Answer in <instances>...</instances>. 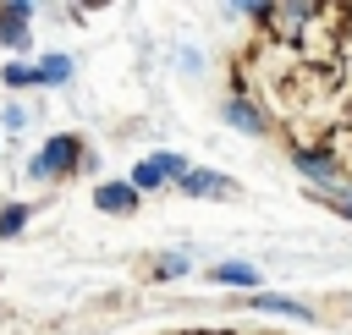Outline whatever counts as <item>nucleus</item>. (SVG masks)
Instances as JSON below:
<instances>
[{"label":"nucleus","mask_w":352,"mask_h":335,"mask_svg":"<svg viewBox=\"0 0 352 335\" xmlns=\"http://www.w3.org/2000/svg\"><path fill=\"white\" fill-rule=\"evenodd\" d=\"M72 170H94V154L82 148L77 132H55V137H44V148L28 159V176H33V181H60V176H72Z\"/></svg>","instance_id":"nucleus-1"},{"label":"nucleus","mask_w":352,"mask_h":335,"mask_svg":"<svg viewBox=\"0 0 352 335\" xmlns=\"http://www.w3.org/2000/svg\"><path fill=\"white\" fill-rule=\"evenodd\" d=\"M182 176H187V159H182V154H170V148H160V154L138 159L126 181H132L138 192H160V187H170V181H182Z\"/></svg>","instance_id":"nucleus-2"},{"label":"nucleus","mask_w":352,"mask_h":335,"mask_svg":"<svg viewBox=\"0 0 352 335\" xmlns=\"http://www.w3.org/2000/svg\"><path fill=\"white\" fill-rule=\"evenodd\" d=\"M28 22H33V5H28V0H0V44H6V49H16V60L33 49Z\"/></svg>","instance_id":"nucleus-3"},{"label":"nucleus","mask_w":352,"mask_h":335,"mask_svg":"<svg viewBox=\"0 0 352 335\" xmlns=\"http://www.w3.org/2000/svg\"><path fill=\"white\" fill-rule=\"evenodd\" d=\"M138 198H143V192H138L132 181H99V187H94V203H99L104 214H132Z\"/></svg>","instance_id":"nucleus-4"},{"label":"nucleus","mask_w":352,"mask_h":335,"mask_svg":"<svg viewBox=\"0 0 352 335\" xmlns=\"http://www.w3.org/2000/svg\"><path fill=\"white\" fill-rule=\"evenodd\" d=\"M176 187H182L187 198H231V192H236L231 176H214V170H187Z\"/></svg>","instance_id":"nucleus-5"},{"label":"nucleus","mask_w":352,"mask_h":335,"mask_svg":"<svg viewBox=\"0 0 352 335\" xmlns=\"http://www.w3.org/2000/svg\"><path fill=\"white\" fill-rule=\"evenodd\" d=\"M226 121H231L236 132H253V137H258V132H270V115H264V110H258L248 93H236V99L226 104Z\"/></svg>","instance_id":"nucleus-6"},{"label":"nucleus","mask_w":352,"mask_h":335,"mask_svg":"<svg viewBox=\"0 0 352 335\" xmlns=\"http://www.w3.org/2000/svg\"><path fill=\"white\" fill-rule=\"evenodd\" d=\"M33 71H38V88H60V82H72V55H38L33 60Z\"/></svg>","instance_id":"nucleus-7"},{"label":"nucleus","mask_w":352,"mask_h":335,"mask_svg":"<svg viewBox=\"0 0 352 335\" xmlns=\"http://www.w3.org/2000/svg\"><path fill=\"white\" fill-rule=\"evenodd\" d=\"M209 280H214V286H258V269L242 264V258H231V264H214Z\"/></svg>","instance_id":"nucleus-8"},{"label":"nucleus","mask_w":352,"mask_h":335,"mask_svg":"<svg viewBox=\"0 0 352 335\" xmlns=\"http://www.w3.org/2000/svg\"><path fill=\"white\" fill-rule=\"evenodd\" d=\"M248 302H253V308H264V313H286V319H314V313H308L302 302H292V297H270V291H253Z\"/></svg>","instance_id":"nucleus-9"},{"label":"nucleus","mask_w":352,"mask_h":335,"mask_svg":"<svg viewBox=\"0 0 352 335\" xmlns=\"http://www.w3.org/2000/svg\"><path fill=\"white\" fill-rule=\"evenodd\" d=\"M33 220V203H0V236H22Z\"/></svg>","instance_id":"nucleus-10"},{"label":"nucleus","mask_w":352,"mask_h":335,"mask_svg":"<svg viewBox=\"0 0 352 335\" xmlns=\"http://www.w3.org/2000/svg\"><path fill=\"white\" fill-rule=\"evenodd\" d=\"M0 82L6 88H38V71H33V60H6L0 66Z\"/></svg>","instance_id":"nucleus-11"},{"label":"nucleus","mask_w":352,"mask_h":335,"mask_svg":"<svg viewBox=\"0 0 352 335\" xmlns=\"http://www.w3.org/2000/svg\"><path fill=\"white\" fill-rule=\"evenodd\" d=\"M154 275H160V280H176V275H187V253H165V258L154 264Z\"/></svg>","instance_id":"nucleus-12"},{"label":"nucleus","mask_w":352,"mask_h":335,"mask_svg":"<svg viewBox=\"0 0 352 335\" xmlns=\"http://www.w3.org/2000/svg\"><path fill=\"white\" fill-rule=\"evenodd\" d=\"M0 115H6V126H11V132H22V126H28V110H22V104H6Z\"/></svg>","instance_id":"nucleus-13"},{"label":"nucleus","mask_w":352,"mask_h":335,"mask_svg":"<svg viewBox=\"0 0 352 335\" xmlns=\"http://www.w3.org/2000/svg\"><path fill=\"white\" fill-rule=\"evenodd\" d=\"M330 209H336V214H341V220H352V203H341V198H336V203H330Z\"/></svg>","instance_id":"nucleus-14"}]
</instances>
